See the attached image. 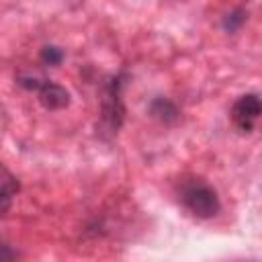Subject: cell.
Wrapping results in <instances>:
<instances>
[{"instance_id": "obj_1", "label": "cell", "mask_w": 262, "mask_h": 262, "mask_svg": "<svg viewBox=\"0 0 262 262\" xmlns=\"http://www.w3.org/2000/svg\"><path fill=\"white\" fill-rule=\"evenodd\" d=\"M127 72L113 74L104 78L98 90L100 102V119L96 125V133L102 139H111L119 133L125 121V102H123V88L127 84Z\"/></svg>"}, {"instance_id": "obj_2", "label": "cell", "mask_w": 262, "mask_h": 262, "mask_svg": "<svg viewBox=\"0 0 262 262\" xmlns=\"http://www.w3.org/2000/svg\"><path fill=\"white\" fill-rule=\"evenodd\" d=\"M178 199L199 219H211L221 211V201H219L217 190L199 176L180 180Z\"/></svg>"}, {"instance_id": "obj_3", "label": "cell", "mask_w": 262, "mask_h": 262, "mask_svg": "<svg viewBox=\"0 0 262 262\" xmlns=\"http://www.w3.org/2000/svg\"><path fill=\"white\" fill-rule=\"evenodd\" d=\"M260 115H262V102L254 92L239 96L231 106V121L242 133H250Z\"/></svg>"}, {"instance_id": "obj_4", "label": "cell", "mask_w": 262, "mask_h": 262, "mask_svg": "<svg viewBox=\"0 0 262 262\" xmlns=\"http://www.w3.org/2000/svg\"><path fill=\"white\" fill-rule=\"evenodd\" d=\"M37 96H39L41 106L47 111H61V108L70 106V98H72L66 86H61L49 78H45V82L39 86Z\"/></svg>"}, {"instance_id": "obj_5", "label": "cell", "mask_w": 262, "mask_h": 262, "mask_svg": "<svg viewBox=\"0 0 262 262\" xmlns=\"http://www.w3.org/2000/svg\"><path fill=\"white\" fill-rule=\"evenodd\" d=\"M18 190H20L18 178L0 162V215H6L10 211Z\"/></svg>"}, {"instance_id": "obj_6", "label": "cell", "mask_w": 262, "mask_h": 262, "mask_svg": "<svg viewBox=\"0 0 262 262\" xmlns=\"http://www.w3.org/2000/svg\"><path fill=\"white\" fill-rule=\"evenodd\" d=\"M149 115H151L154 119H158L160 123H164V125H172V123H176V121L180 119L178 106H176L170 98H166V96H158V98L151 100V104H149Z\"/></svg>"}, {"instance_id": "obj_7", "label": "cell", "mask_w": 262, "mask_h": 262, "mask_svg": "<svg viewBox=\"0 0 262 262\" xmlns=\"http://www.w3.org/2000/svg\"><path fill=\"white\" fill-rule=\"evenodd\" d=\"M246 20H248V10H246L244 6H235L233 10H229V12L223 16L221 25H223V29H225L227 33H235V31H239V29L244 27Z\"/></svg>"}, {"instance_id": "obj_8", "label": "cell", "mask_w": 262, "mask_h": 262, "mask_svg": "<svg viewBox=\"0 0 262 262\" xmlns=\"http://www.w3.org/2000/svg\"><path fill=\"white\" fill-rule=\"evenodd\" d=\"M39 57L45 66H59L63 61V51L55 45H45V47H41Z\"/></svg>"}, {"instance_id": "obj_9", "label": "cell", "mask_w": 262, "mask_h": 262, "mask_svg": "<svg viewBox=\"0 0 262 262\" xmlns=\"http://www.w3.org/2000/svg\"><path fill=\"white\" fill-rule=\"evenodd\" d=\"M18 254L10 248V246H6V244H2L0 242V260H14Z\"/></svg>"}]
</instances>
